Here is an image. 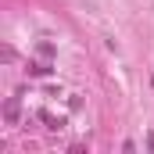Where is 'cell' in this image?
Listing matches in <instances>:
<instances>
[{"label": "cell", "mask_w": 154, "mask_h": 154, "mask_svg": "<svg viewBox=\"0 0 154 154\" xmlns=\"http://www.w3.org/2000/svg\"><path fill=\"white\" fill-rule=\"evenodd\" d=\"M18 118H22V100H18V93H14V97L4 100V122H7V125H18Z\"/></svg>", "instance_id": "1"}, {"label": "cell", "mask_w": 154, "mask_h": 154, "mask_svg": "<svg viewBox=\"0 0 154 154\" xmlns=\"http://www.w3.org/2000/svg\"><path fill=\"white\" fill-rule=\"evenodd\" d=\"M29 75H36V79H43V75H54V61H29Z\"/></svg>", "instance_id": "2"}, {"label": "cell", "mask_w": 154, "mask_h": 154, "mask_svg": "<svg viewBox=\"0 0 154 154\" xmlns=\"http://www.w3.org/2000/svg\"><path fill=\"white\" fill-rule=\"evenodd\" d=\"M39 122H47V129H54V133L65 129V118H61V115H50V111H39Z\"/></svg>", "instance_id": "3"}, {"label": "cell", "mask_w": 154, "mask_h": 154, "mask_svg": "<svg viewBox=\"0 0 154 154\" xmlns=\"http://www.w3.org/2000/svg\"><path fill=\"white\" fill-rule=\"evenodd\" d=\"M36 54H39V57H47V61H54L57 50H54V43H36Z\"/></svg>", "instance_id": "4"}]
</instances>
